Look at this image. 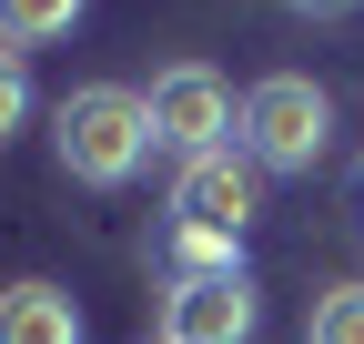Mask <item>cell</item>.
<instances>
[{
  "label": "cell",
  "instance_id": "8",
  "mask_svg": "<svg viewBox=\"0 0 364 344\" xmlns=\"http://www.w3.org/2000/svg\"><path fill=\"white\" fill-rule=\"evenodd\" d=\"M193 274H243L233 233H193V223H172V284H193Z\"/></svg>",
  "mask_w": 364,
  "mask_h": 344
},
{
  "label": "cell",
  "instance_id": "9",
  "mask_svg": "<svg viewBox=\"0 0 364 344\" xmlns=\"http://www.w3.org/2000/svg\"><path fill=\"white\" fill-rule=\"evenodd\" d=\"M304 344H364V284L314 294V324H304Z\"/></svg>",
  "mask_w": 364,
  "mask_h": 344
},
{
  "label": "cell",
  "instance_id": "2",
  "mask_svg": "<svg viewBox=\"0 0 364 344\" xmlns=\"http://www.w3.org/2000/svg\"><path fill=\"white\" fill-rule=\"evenodd\" d=\"M233 142L253 152V172H314V162L334 152V102H324V81H304V71H263L253 92H243Z\"/></svg>",
  "mask_w": 364,
  "mask_h": 344
},
{
  "label": "cell",
  "instance_id": "10",
  "mask_svg": "<svg viewBox=\"0 0 364 344\" xmlns=\"http://www.w3.org/2000/svg\"><path fill=\"white\" fill-rule=\"evenodd\" d=\"M21 122H31V61H21V51H0V142L21 132Z\"/></svg>",
  "mask_w": 364,
  "mask_h": 344
},
{
  "label": "cell",
  "instance_id": "5",
  "mask_svg": "<svg viewBox=\"0 0 364 344\" xmlns=\"http://www.w3.org/2000/svg\"><path fill=\"white\" fill-rule=\"evenodd\" d=\"M253 274H193L162 294V344H253Z\"/></svg>",
  "mask_w": 364,
  "mask_h": 344
},
{
  "label": "cell",
  "instance_id": "11",
  "mask_svg": "<svg viewBox=\"0 0 364 344\" xmlns=\"http://www.w3.org/2000/svg\"><path fill=\"white\" fill-rule=\"evenodd\" d=\"M294 11H304V21H354L364 0H294Z\"/></svg>",
  "mask_w": 364,
  "mask_h": 344
},
{
  "label": "cell",
  "instance_id": "1",
  "mask_svg": "<svg viewBox=\"0 0 364 344\" xmlns=\"http://www.w3.org/2000/svg\"><path fill=\"white\" fill-rule=\"evenodd\" d=\"M51 152H61L71 183L122 193L132 172L162 152V142H152V102H142V92H122V81H81V92L51 102Z\"/></svg>",
  "mask_w": 364,
  "mask_h": 344
},
{
  "label": "cell",
  "instance_id": "4",
  "mask_svg": "<svg viewBox=\"0 0 364 344\" xmlns=\"http://www.w3.org/2000/svg\"><path fill=\"white\" fill-rule=\"evenodd\" d=\"M253 203H263V172H253L243 142H233V152H203V162L172 172V223H193V233H233V243H243Z\"/></svg>",
  "mask_w": 364,
  "mask_h": 344
},
{
  "label": "cell",
  "instance_id": "7",
  "mask_svg": "<svg viewBox=\"0 0 364 344\" xmlns=\"http://www.w3.org/2000/svg\"><path fill=\"white\" fill-rule=\"evenodd\" d=\"M81 0H0V51H41V41H71Z\"/></svg>",
  "mask_w": 364,
  "mask_h": 344
},
{
  "label": "cell",
  "instance_id": "3",
  "mask_svg": "<svg viewBox=\"0 0 364 344\" xmlns=\"http://www.w3.org/2000/svg\"><path fill=\"white\" fill-rule=\"evenodd\" d=\"M152 142L172 152V162H203V152H233V122H243V102L223 92V71H203V61H172V71H152Z\"/></svg>",
  "mask_w": 364,
  "mask_h": 344
},
{
  "label": "cell",
  "instance_id": "6",
  "mask_svg": "<svg viewBox=\"0 0 364 344\" xmlns=\"http://www.w3.org/2000/svg\"><path fill=\"white\" fill-rule=\"evenodd\" d=\"M0 344H81V304L61 284H11L0 294Z\"/></svg>",
  "mask_w": 364,
  "mask_h": 344
}]
</instances>
